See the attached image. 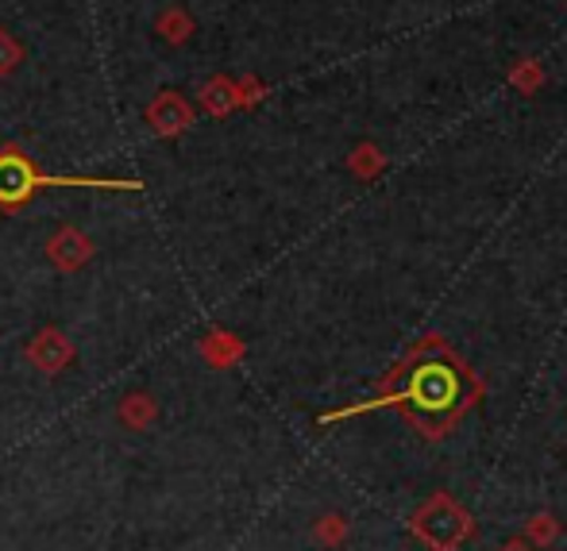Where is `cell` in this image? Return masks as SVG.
<instances>
[{
  "mask_svg": "<svg viewBox=\"0 0 567 551\" xmlns=\"http://www.w3.org/2000/svg\"><path fill=\"white\" fill-rule=\"evenodd\" d=\"M398 405L425 436H444V428L471 405L467 374L455 363H421L405 394H398Z\"/></svg>",
  "mask_w": 567,
  "mask_h": 551,
  "instance_id": "1",
  "label": "cell"
},
{
  "mask_svg": "<svg viewBox=\"0 0 567 551\" xmlns=\"http://www.w3.org/2000/svg\"><path fill=\"white\" fill-rule=\"evenodd\" d=\"M410 532L429 551H460L471 540V532H475V521H471V513L452 493L436 490L433 498L413 513Z\"/></svg>",
  "mask_w": 567,
  "mask_h": 551,
  "instance_id": "2",
  "label": "cell"
},
{
  "mask_svg": "<svg viewBox=\"0 0 567 551\" xmlns=\"http://www.w3.org/2000/svg\"><path fill=\"white\" fill-rule=\"evenodd\" d=\"M47 186H82V189H140V181H120V178H51L39 174L31 166L28 155H20L16 147L0 150V205H20L31 189Z\"/></svg>",
  "mask_w": 567,
  "mask_h": 551,
  "instance_id": "3",
  "label": "cell"
},
{
  "mask_svg": "<svg viewBox=\"0 0 567 551\" xmlns=\"http://www.w3.org/2000/svg\"><path fill=\"white\" fill-rule=\"evenodd\" d=\"M28 358L43 374H59V371H66V366L74 363V343H70L62 332L47 329V332H39L35 340L28 343Z\"/></svg>",
  "mask_w": 567,
  "mask_h": 551,
  "instance_id": "4",
  "label": "cell"
},
{
  "mask_svg": "<svg viewBox=\"0 0 567 551\" xmlns=\"http://www.w3.org/2000/svg\"><path fill=\"white\" fill-rule=\"evenodd\" d=\"M93 239L85 236V231H78V228H62V231H54L51 236V243H47V254H51V262L59 270H82L85 262L93 259Z\"/></svg>",
  "mask_w": 567,
  "mask_h": 551,
  "instance_id": "5",
  "label": "cell"
},
{
  "mask_svg": "<svg viewBox=\"0 0 567 551\" xmlns=\"http://www.w3.org/2000/svg\"><path fill=\"white\" fill-rule=\"evenodd\" d=\"M147 119L158 135H178L194 124V108L186 105V97H178V93L171 90V93H158V101L147 108Z\"/></svg>",
  "mask_w": 567,
  "mask_h": 551,
  "instance_id": "6",
  "label": "cell"
},
{
  "mask_svg": "<svg viewBox=\"0 0 567 551\" xmlns=\"http://www.w3.org/2000/svg\"><path fill=\"white\" fill-rule=\"evenodd\" d=\"M155 417H158V402L151 394H127L124 402H120V420H124L127 428H135V433L155 425Z\"/></svg>",
  "mask_w": 567,
  "mask_h": 551,
  "instance_id": "7",
  "label": "cell"
},
{
  "mask_svg": "<svg viewBox=\"0 0 567 551\" xmlns=\"http://www.w3.org/2000/svg\"><path fill=\"white\" fill-rule=\"evenodd\" d=\"M525 537L537 540V544H553V540L560 537V521H556L553 513H537V517H529V524H525Z\"/></svg>",
  "mask_w": 567,
  "mask_h": 551,
  "instance_id": "8",
  "label": "cell"
},
{
  "mask_svg": "<svg viewBox=\"0 0 567 551\" xmlns=\"http://www.w3.org/2000/svg\"><path fill=\"white\" fill-rule=\"evenodd\" d=\"M313 532H317V540L321 544H343V537H348V521L343 517H337V513H329V517H321V521L313 524Z\"/></svg>",
  "mask_w": 567,
  "mask_h": 551,
  "instance_id": "9",
  "label": "cell"
},
{
  "mask_svg": "<svg viewBox=\"0 0 567 551\" xmlns=\"http://www.w3.org/2000/svg\"><path fill=\"white\" fill-rule=\"evenodd\" d=\"M20 62H23V46L16 43V39L8 35V31H0V77L12 74V70L20 66Z\"/></svg>",
  "mask_w": 567,
  "mask_h": 551,
  "instance_id": "10",
  "label": "cell"
},
{
  "mask_svg": "<svg viewBox=\"0 0 567 551\" xmlns=\"http://www.w3.org/2000/svg\"><path fill=\"white\" fill-rule=\"evenodd\" d=\"M189 28H194V23H189L182 12H163V15H158V31H163L166 39H174V43H178V39H186Z\"/></svg>",
  "mask_w": 567,
  "mask_h": 551,
  "instance_id": "11",
  "label": "cell"
},
{
  "mask_svg": "<svg viewBox=\"0 0 567 551\" xmlns=\"http://www.w3.org/2000/svg\"><path fill=\"white\" fill-rule=\"evenodd\" d=\"M498 551H533V548L525 544V540H509V544H502Z\"/></svg>",
  "mask_w": 567,
  "mask_h": 551,
  "instance_id": "12",
  "label": "cell"
}]
</instances>
